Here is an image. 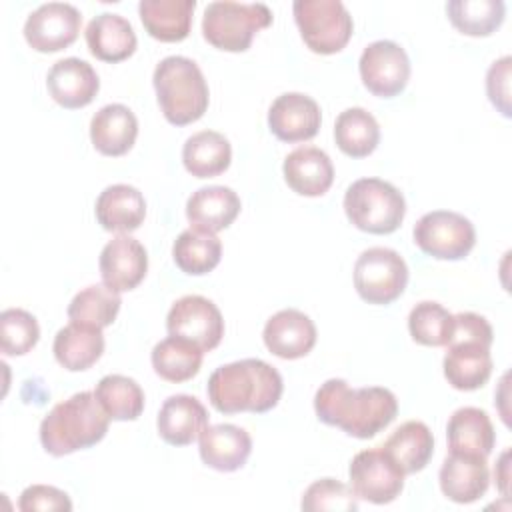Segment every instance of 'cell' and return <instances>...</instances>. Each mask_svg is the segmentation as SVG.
Segmentation results:
<instances>
[{"instance_id":"33","label":"cell","mask_w":512,"mask_h":512,"mask_svg":"<svg viewBox=\"0 0 512 512\" xmlns=\"http://www.w3.org/2000/svg\"><path fill=\"white\" fill-rule=\"evenodd\" d=\"M204 350L196 346L194 342L180 338V336H168L160 340L152 348V368L154 372L166 380V382H186L192 376L198 374L202 366Z\"/></svg>"},{"instance_id":"3","label":"cell","mask_w":512,"mask_h":512,"mask_svg":"<svg viewBox=\"0 0 512 512\" xmlns=\"http://www.w3.org/2000/svg\"><path fill=\"white\" fill-rule=\"evenodd\" d=\"M110 416L94 392H78L58 402L40 422L42 448L52 456H66L98 444L108 432Z\"/></svg>"},{"instance_id":"24","label":"cell","mask_w":512,"mask_h":512,"mask_svg":"<svg viewBox=\"0 0 512 512\" xmlns=\"http://www.w3.org/2000/svg\"><path fill=\"white\" fill-rule=\"evenodd\" d=\"M86 44L92 56L114 64L132 56L138 40L132 24L124 16L102 12L88 22Z\"/></svg>"},{"instance_id":"29","label":"cell","mask_w":512,"mask_h":512,"mask_svg":"<svg viewBox=\"0 0 512 512\" xmlns=\"http://www.w3.org/2000/svg\"><path fill=\"white\" fill-rule=\"evenodd\" d=\"M446 438L450 452L480 454L488 458L496 442V432L484 410L462 406L452 412L446 426Z\"/></svg>"},{"instance_id":"38","label":"cell","mask_w":512,"mask_h":512,"mask_svg":"<svg viewBox=\"0 0 512 512\" xmlns=\"http://www.w3.org/2000/svg\"><path fill=\"white\" fill-rule=\"evenodd\" d=\"M408 330L422 346H446L454 332V314L438 302H418L408 314Z\"/></svg>"},{"instance_id":"13","label":"cell","mask_w":512,"mask_h":512,"mask_svg":"<svg viewBox=\"0 0 512 512\" xmlns=\"http://www.w3.org/2000/svg\"><path fill=\"white\" fill-rule=\"evenodd\" d=\"M82 14L66 2H48L28 14L24 38L36 52H58L68 48L80 32Z\"/></svg>"},{"instance_id":"37","label":"cell","mask_w":512,"mask_h":512,"mask_svg":"<svg viewBox=\"0 0 512 512\" xmlns=\"http://www.w3.org/2000/svg\"><path fill=\"white\" fill-rule=\"evenodd\" d=\"M110 420H136L144 410V392L134 378L122 374L104 376L94 390Z\"/></svg>"},{"instance_id":"27","label":"cell","mask_w":512,"mask_h":512,"mask_svg":"<svg viewBox=\"0 0 512 512\" xmlns=\"http://www.w3.org/2000/svg\"><path fill=\"white\" fill-rule=\"evenodd\" d=\"M240 214V198L228 186H204L186 202V218L192 226L218 232L228 228Z\"/></svg>"},{"instance_id":"5","label":"cell","mask_w":512,"mask_h":512,"mask_svg":"<svg viewBox=\"0 0 512 512\" xmlns=\"http://www.w3.org/2000/svg\"><path fill=\"white\" fill-rule=\"evenodd\" d=\"M348 220L368 234H392L404 220L406 200L402 192L380 178H360L344 194Z\"/></svg>"},{"instance_id":"10","label":"cell","mask_w":512,"mask_h":512,"mask_svg":"<svg viewBox=\"0 0 512 512\" xmlns=\"http://www.w3.org/2000/svg\"><path fill=\"white\" fill-rule=\"evenodd\" d=\"M350 488L354 494L372 504H388L404 490V472L380 448L358 452L348 468Z\"/></svg>"},{"instance_id":"17","label":"cell","mask_w":512,"mask_h":512,"mask_svg":"<svg viewBox=\"0 0 512 512\" xmlns=\"http://www.w3.org/2000/svg\"><path fill=\"white\" fill-rule=\"evenodd\" d=\"M46 88L56 104L68 110L88 106L100 88L96 70L80 58H62L52 64L46 76Z\"/></svg>"},{"instance_id":"2","label":"cell","mask_w":512,"mask_h":512,"mask_svg":"<svg viewBox=\"0 0 512 512\" xmlns=\"http://www.w3.org/2000/svg\"><path fill=\"white\" fill-rule=\"evenodd\" d=\"M284 384L280 372L260 358H244L216 368L208 378L210 404L222 414L272 410Z\"/></svg>"},{"instance_id":"44","label":"cell","mask_w":512,"mask_h":512,"mask_svg":"<svg viewBox=\"0 0 512 512\" xmlns=\"http://www.w3.org/2000/svg\"><path fill=\"white\" fill-rule=\"evenodd\" d=\"M508 458H510V450H504L498 458V464L494 468V478H496V484H498V490L502 492V496L508 498V482H510V464H508Z\"/></svg>"},{"instance_id":"14","label":"cell","mask_w":512,"mask_h":512,"mask_svg":"<svg viewBox=\"0 0 512 512\" xmlns=\"http://www.w3.org/2000/svg\"><path fill=\"white\" fill-rule=\"evenodd\" d=\"M320 124L322 114L318 102L302 92L280 94L268 110V126L272 134L288 144L314 138Z\"/></svg>"},{"instance_id":"21","label":"cell","mask_w":512,"mask_h":512,"mask_svg":"<svg viewBox=\"0 0 512 512\" xmlns=\"http://www.w3.org/2000/svg\"><path fill=\"white\" fill-rule=\"evenodd\" d=\"M286 184L300 196H322L334 182V166L330 156L316 146H300L292 150L282 164Z\"/></svg>"},{"instance_id":"15","label":"cell","mask_w":512,"mask_h":512,"mask_svg":"<svg viewBox=\"0 0 512 512\" xmlns=\"http://www.w3.org/2000/svg\"><path fill=\"white\" fill-rule=\"evenodd\" d=\"M98 266L102 282L108 288L128 292L144 280L148 272V254L136 238L120 234L102 248Z\"/></svg>"},{"instance_id":"36","label":"cell","mask_w":512,"mask_h":512,"mask_svg":"<svg viewBox=\"0 0 512 512\" xmlns=\"http://www.w3.org/2000/svg\"><path fill=\"white\" fill-rule=\"evenodd\" d=\"M502 0H450L446 14L452 26L466 36H490L504 22Z\"/></svg>"},{"instance_id":"34","label":"cell","mask_w":512,"mask_h":512,"mask_svg":"<svg viewBox=\"0 0 512 512\" xmlns=\"http://www.w3.org/2000/svg\"><path fill=\"white\" fill-rule=\"evenodd\" d=\"M334 140L346 156L364 158L376 150L380 142V126L368 110L358 106L346 108L336 118Z\"/></svg>"},{"instance_id":"8","label":"cell","mask_w":512,"mask_h":512,"mask_svg":"<svg viewBox=\"0 0 512 512\" xmlns=\"http://www.w3.org/2000/svg\"><path fill=\"white\" fill-rule=\"evenodd\" d=\"M408 284V266L404 258L384 246L364 250L354 264V288L368 304H390Z\"/></svg>"},{"instance_id":"23","label":"cell","mask_w":512,"mask_h":512,"mask_svg":"<svg viewBox=\"0 0 512 512\" xmlns=\"http://www.w3.org/2000/svg\"><path fill=\"white\" fill-rule=\"evenodd\" d=\"M138 136V120L124 104H106L90 120V140L104 156L126 154Z\"/></svg>"},{"instance_id":"9","label":"cell","mask_w":512,"mask_h":512,"mask_svg":"<svg viewBox=\"0 0 512 512\" xmlns=\"http://www.w3.org/2000/svg\"><path fill=\"white\" fill-rule=\"evenodd\" d=\"M414 244L438 260H462L476 244L472 222L452 210H432L414 226Z\"/></svg>"},{"instance_id":"25","label":"cell","mask_w":512,"mask_h":512,"mask_svg":"<svg viewBox=\"0 0 512 512\" xmlns=\"http://www.w3.org/2000/svg\"><path fill=\"white\" fill-rule=\"evenodd\" d=\"M492 374L490 348L476 342H452L444 356V376L456 390L482 388Z\"/></svg>"},{"instance_id":"39","label":"cell","mask_w":512,"mask_h":512,"mask_svg":"<svg viewBox=\"0 0 512 512\" xmlns=\"http://www.w3.org/2000/svg\"><path fill=\"white\" fill-rule=\"evenodd\" d=\"M40 338L36 318L22 308H6L0 314V348L6 356L28 354Z\"/></svg>"},{"instance_id":"40","label":"cell","mask_w":512,"mask_h":512,"mask_svg":"<svg viewBox=\"0 0 512 512\" xmlns=\"http://www.w3.org/2000/svg\"><path fill=\"white\" fill-rule=\"evenodd\" d=\"M300 508L306 512H354L358 510V496L350 486L334 478H320L306 488Z\"/></svg>"},{"instance_id":"4","label":"cell","mask_w":512,"mask_h":512,"mask_svg":"<svg viewBox=\"0 0 512 512\" xmlns=\"http://www.w3.org/2000/svg\"><path fill=\"white\" fill-rule=\"evenodd\" d=\"M158 106L174 126H186L204 116L210 102L208 84L198 64L186 56L162 58L152 74Z\"/></svg>"},{"instance_id":"20","label":"cell","mask_w":512,"mask_h":512,"mask_svg":"<svg viewBox=\"0 0 512 512\" xmlns=\"http://www.w3.org/2000/svg\"><path fill=\"white\" fill-rule=\"evenodd\" d=\"M156 426L166 444L188 446L208 426V412L196 396L174 394L160 406Z\"/></svg>"},{"instance_id":"35","label":"cell","mask_w":512,"mask_h":512,"mask_svg":"<svg viewBox=\"0 0 512 512\" xmlns=\"http://www.w3.org/2000/svg\"><path fill=\"white\" fill-rule=\"evenodd\" d=\"M120 292L108 288L106 284H90L82 288L68 304L70 322L106 328L120 312Z\"/></svg>"},{"instance_id":"18","label":"cell","mask_w":512,"mask_h":512,"mask_svg":"<svg viewBox=\"0 0 512 512\" xmlns=\"http://www.w3.org/2000/svg\"><path fill=\"white\" fill-rule=\"evenodd\" d=\"M262 338L274 356L296 360L314 348L316 326L304 312L296 308H284L266 320Z\"/></svg>"},{"instance_id":"32","label":"cell","mask_w":512,"mask_h":512,"mask_svg":"<svg viewBox=\"0 0 512 512\" xmlns=\"http://www.w3.org/2000/svg\"><path fill=\"white\" fill-rule=\"evenodd\" d=\"M222 256V242L216 232L190 226L178 234L172 246L176 266L192 276H202L214 270Z\"/></svg>"},{"instance_id":"6","label":"cell","mask_w":512,"mask_h":512,"mask_svg":"<svg viewBox=\"0 0 512 512\" xmlns=\"http://www.w3.org/2000/svg\"><path fill=\"white\" fill-rule=\"evenodd\" d=\"M270 24L272 12L262 2H210L202 16V36L218 50L244 52L254 34Z\"/></svg>"},{"instance_id":"41","label":"cell","mask_w":512,"mask_h":512,"mask_svg":"<svg viewBox=\"0 0 512 512\" xmlns=\"http://www.w3.org/2000/svg\"><path fill=\"white\" fill-rule=\"evenodd\" d=\"M18 508L22 512H52V510H72V502L68 494L56 486L48 484H32L22 490Z\"/></svg>"},{"instance_id":"22","label":"cell","mask_w":512,"mask_h":512,"mask_svg":"<svg viewBox=\"0 0 512 512\" xmlns=\"http://www.w3.org/2000/svg\"><path fill=\"white\" fill-rule=\"evenodd\" d=\"M96 220L108 232L130 234L146 218V200L142 192L130 184H112L96 198Z\"/></svg>"},{"instance_id":"28","label":"cell","mask_w":512,"mask_h":512,"mask_svg":"<svg viewBox=\"0 0 512 512\" xmlns=\"http://www.w3.org/2000/svg\"><path fill=\"white\" fill-rule=\"evenodd\" d=\"M196 0H142L140 20L146 32L160 42H180L190 34Z\"/></svg>"},{"instance_id":"16","label":"cell","mask_w":512,"mask_h":512,"mask_svg":"<svg viewBox=\"0 0 512 512\" xmlns=\"http://www.w3.org/2000/svg\"><path fill=\"white\" fill-rule=\"evenodd\" d=\"M438 480L440 490L448 500L456 504L476 502L486 494L490 484L486 456L448 452L440 466Z\"/></svg>"},{"instance_id":"43","label":"cell","mask_w":512,"mask_h":512,"mask_svg":"<svg viewBox=\"0 0 512 512\" xmlns=\"http://www.w3.org/2000/svg\"><path fill=\"white\" fill-rule=\"evenodd\" d=\"M494 340V332L492 326L488 324V320L480 314L474 312H460L454 314V332L448 344L452 342H476L482 346H492ZM446 344V346H448Z\"/></svg>"},{"instance_id":"19","label":"cell","mask_w":512,"mask_h":512,"mask_svg":"<svg viewBox=\"0 0 512 512\" xmlns=\"http://www.w3.org/2000/svg\"><path fill=\"white\" fill-rule=\"evenodd\" d=\"M200 458L218 472L242 468L252 452L250 434L236 424H208L198 436Z\"/></svg>"},{"instance_id":"11","label":"cell","mask_w":512,"mask_h":512,"mask_svg":"<svg viewBox=\"0 0 512 512\" xmlns=\"http://www.w3.org/2000/svg\"><path fill=\"white\" fill-rule=\"evenodd\" d=\"M166 330L208 352L214 350L224 336V318L212 300L188 294L172 304L166 316Z\"/></svg>"},{"instance_id":"30","label":"cell","mask_w":512,"mask_h":512,"mask_svg":"<svg viewBox=\"0 0 512 512\" xmlns=\"http://www.w3.org/2000/svg\"><path fill=\"white\" fill-rule=\"evenodd\" d=\"M382 450L404 474H416L426 468L434 454V436L424 422L408 420L388 436Z\"/></svg>"},{"instance_id":"1","label":"cell","mask_w":512,"mask_h":512,"mask_svg":"<svg viewBox=\"0 0 512 512\" xmlns=\"http://www.w3.org/2000/svg\"><path fill=\"white\" fill-rule=\"evenodd\" d=\"M314 410L320 422L368 440L396 418L398 400L382 386L350 388L346 380L330 378L316 390Z\"/></svg>"},{"instance_id":"31","label":"cell","mask_w":512,"mask_h":512,"mask_svg":"<svg viewBox=\"0 0 512 512\" xmlns=\"http://www.w3.org/2000/svg\"><path fill=\"white\" fill-rule=\"evenodd\" d=\"M232 160V146L228 138L214 130L192 134L182 148L184 168L196 178H212L228 170Z\"/></svg>"},{"instance_id":"12","label":"cell","mask_w":512,"mask_h":512,"mask_svg":"<svg viewBox=\"0 0 512 512\" xmlns=\"http://www.w3.org/2000/svg\"><path fill=\"white\" fill-rule=\"evenodd\" d=\"M362 84L380 98L398 96L410 78V60L406 50L392 40L368 44L358 62Z\"/></svg>"},{"instance_id":"42","label":"cell","mask_w":512,"mask_h":512,"mask_svg":"<svg viewBox=\"0 0 512 512\" xmlns=\"http://www.w3.org/2000/svg\"><path fill=\"white\" fill-rule=\"evenodd\" d=\"M510 56H502L500 60L492 62L486 72V94L496 110L510 118Z\"/></svg>"},{"instance_id":"7","label":"cell","mask_w":512,"mask_h":512,"mask_svg":"<svg viewBox=\"0 0 512 512\" xmlns=\"http://www.w3.org/2000/svg\"><path fill=\"white\" fill-rule=\"evenodd\" d=\"M292 12L304 44L316 54H336L352 36L354 22L340 0H296Z\"/></svg>"},{"instance_id":"26","label":"cell","mask_w":512,"mask_h":512,"mask_svg":"<svg viewBox=\"0 0 512 512\" xmlns=\"http://www.w3.org/2000/svg\"><path fill=\"white\" fill-rule=\"evenodd\" d=\"M52 350L62 368L70 372L88 370L104 352L102 328L70 322L56 332Z\"/></svg>"}]
</instances>
